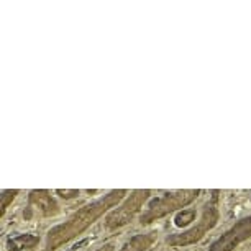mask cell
<instances>
[{
	"label": "cell",
	"instance_id": "3",
	"mask_svg": "<svg viewBox=\"0 0 251 251\" xmlns=\"http://www.w3.org/2000/svg\"><path fill=\"white\" fill-rule=\"evenodd\" d=\"M201 196V191H173L164 192L163 196L151 199V202L146 205V208L140 215L141 225H150L153 222L163 219V217L173 214L176 210H184L189 203H192Z\"/></svg>",
	"mask_w": 251,
	"mask_h": 251
},
{
	"label": "cell",
	"instance_id": "8",
	"mask_svg": "<svg viewBox=\"0 0 251 251\" xmlns=\"http://www.w3.org/2000/svg\"><path fill=\"white\" fill-rule=\"evenodd\" d=\"M156 238H158L156 231L133 235L128 241H125V245L118 251H148L156 243Z\"/></svg>",
	"mask_w": 251,
	"mask_h": 251
},
{
	"label": "cell",
	"instance_id": "4",
	"mask_svg": "<svg viewBox=\"0 0 251 251\" xmlns=\"http://www.w3.org/2000/svg\"><path fill=\"white\" fill-rule=\"evenodd\" d=\"M150 197H151L150 189L133 191L125 199V202H123L122 205L115 207V210H112L110 214L105 217V226L108 230H117L123 225L130 224V222L138 215L141 207L145 205V202L148 201Z\"/></svg>",
	"mask_w": 251,
	"mask_h": 251
},
{
	"label": "cell",
	"instance_id": "2",
	"mask_svg": "<svg viewBox=\"0 0 251 251\" xmlns=\"http://www.w3.org/2000/svg\"><path fill=\"white\" fill-rule=\"evenodd\" d=\"M219 191H212L210 199L203 203L202 215L191 228L181 231V233H173L166 238V243L173 248H182V246L196 245L199 243L208 231L219 224L220 219V208H219Z\"/></svg>",
	"mask_w": 251,
	"mask_h": 251
},
{
	"label": "cell",
	"instance_id": "10",
	"mask_svg": "<svg viewBox=\"0 0 251 251\" xmlns=\"http://www.w3.org/2000/svg\"><path fill=\"white\" fill-rule=\"evenodd\" d=\"M18 196V191L17 189H5L0 194V199H2V207H0V215L5 214V210L8 208V205L15 201V197Z\"/></svg>",
	"mask_w": 251,
	"mask_h": 251
},
{
	"label": "cell",
	"instance_id": "7",
	"mask_svg": "<svg viewBox=\"0 0 251 251\" xmlns=\"http://www.w3.org/2000/svg\"><path fill=\"white\" fill-rule=\"evenodd\" d=\"M40 245V236L33 233H17L7 238L8 251H31Z\"/></svg>",
	"mask_w": 251,
	"mask_h": 251
},
{
	"label": "cell",
	"instance_id": "1",
	"mask_svg": "<svg viewBox=\"0 0 251 251\" xmlns=\"http://www.w3.org/2000/svg\"><path fill=\"white\" fill-rule=\"evenodd\" d=\"M126 194L128 192L125 189H115V191L107 192L105 196L82 205L68 220L53 226L48 231L45 251H56L66 243H69V241L75 240L82 233H86L102 215L110 212L113 207H118V203L126 197Z\"/></svg>",
	"mask_w": 251,
	"mask_h": 251
},
{
	"label": "cell",
	"instance_id": "9",
	"mask_svg": "<svg viewBox=\"0 0 251 251\" xmlns=\"http://www.w3.org/2000/svg\"><path fill=\"white\" fill-rule=\"evenodd\" d=\"M196 217H197L196 208H184V210H179L176 217H174V225H176L177 228L187 230L196 224Z\"/></svg>",
	"mask_w": 251,
	"mask_h": 251
},
{
	"label": "cell",
	"instance_id": "6",
	"mask_svg": "<svg viewBox=\"0 0 251 251\" xmlns=\"http://www.w3.org/2000/svg\"><path fill=\"white\" fill-rule=\"evenodd\" d=\"M40 212L41 217H54L61 212L59 203L51 196L50 191H31L28 194V207L25 210V219H31V212Z\"/></svg>",
	"mask_w": 251,
	"mask_h": 251
},
{
	"label": "cell",
	"instance_id": "11",
	"mask_svg": "<svg viewBox=\"0 0 251 251\" xmlns=\"http://www.w3.org/2000/svg\"><path fill=\"white\" fill-rule=\"evenodd\" d=\"M56 192H58L63 199H75L79 196V191H59V189H58Z\"/></svg>",
	"mask_w": 251,
	"mask_h": 251
},
{
	"label": "cell",
	"instance_id": "12",
	"mask_svg": "<svg viewBox=\"0 0 251 251\" xmlns=\"http://www.w3.org/2000/svg\"><path fill=\"white\" fill-rule=\"evenodd\" d=\"M96 251H113V245H105V246H102V248H99Z\"/></svg>",
	"mask_w": 251,
	"mask_h": 251
},
{
	"label": "cell",
	"instance_id": "5",
	"mask_svg": "<svg viewBox=\"0 0 251 251\" xmlns=\"http://www.w3.org/2000/svg\"><path fill=\"white\" fill-rule=\"evenodd\" d=\"M251 238V215L240 219L233 226L224 231L215 241H212L207 251H233Z\"/></svg>",
	"mask_w": 251,
	"mask_h": 251
}]
</instances>
